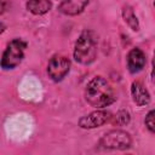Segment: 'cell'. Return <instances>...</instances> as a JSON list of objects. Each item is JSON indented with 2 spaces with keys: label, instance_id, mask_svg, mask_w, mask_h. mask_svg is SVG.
Here are the masks:
<instances>
[{
  "label": "cell",
  "instance_id": "277c9868",
  "mask_svg": "<svg viewBox=\"0 0 155 155\" xmlns=\"http://www.w3.org/2000/svg\"><path fill=\"white\" fill-rule=\"evenodd\" d=\"M131 136L122 130H111L107 132L101 139L99 145L104 149L113 150H125L131 147Z\"/></svg>",
  "mask_w": 155,
  "mask_h": 155
},
{
  "label": "cell",
  "instance_id": "3957f363",
  "mask_svg": "<svg viewBox=\"0 0 155 155\" xmlns=\"http://www.w3.org/2000/svg\"><path fill=\"white\" fill-rule=\"evenodd\" d=\"M27 44L22 39H13L11 40L1 57V68L4 70L15 69L17 65L21 64L24 57V50Z\"/></svg>",
  "mask_w": 155,
  "mask_h": 155
},
{
  "label": "cell",
  "instance_id": "7a4b0ae2",
  "mask_svg": "<svg viewBox=\"0 0 155 155\" xmlns=\"http://www.w3.org/2000/svg\"><path fill=\"white\" fill-rule=\"evenodd\" d=\"M97 57V40L92 31H82L74 46V59L84 65H88L96 61Z\"/></svg>",
  "mask_w": 155,
  "mask_h": 155
},
{
  "label": "cell",
  "instance_id": "4fadbf2b",
  "mask_svg": "<svg viewBox=\"0 0 155 155\" xmlns=\"http://www.w3.org/2000/svg\"><path fill=\"white\" fill-rule=\"evenodd\" d=\"M144 122H145V126L148 127V130L155 133V109L154 110H150L147 114Z\"/></svg>",
  "mask_w": 155,
  "mask_h": 155
},
{
  "label": "cell",
  "instance_id": "6da1fadb",
  "mask_svg": "<svg viewBox=\"0 0 155 155\" xmlns=\"http://www.w3.org/2000/svg\"><path fill=\"white\" fill-rule=\"evenodd\" d=\"M86 102L97 109H103L115 101V93L110 84L102 76L93 78L85 88Z\"/></svg>",
  "mask_w": 155,
  "mask_h": 155
},
{
  "label": "cell",
  "instance_id": "52a82bcc",
  "mask_svg": "<svg viewBox=\"0 0 155 155\" xmlns=\"http://www.w3.org/2000/svg\"><path fill=\"white\" fill-rule=\"evenodd\" d=\"M144 65H145L144 52L138 47L132 48L127 54V68H128L130 73H132V74L139 73L144 68Z\"/></svg>",
  "mask_w": 155,
  "mask_h": 155
},
{
  "label": "cell",
  "instance_id": "5bb4252c",
  "mask_svg": "<svg viewBox=\"0 0 155 155\" xmlns=\"http://www.w3.org/2000/svg\"><path fill=\"white\" fill-rule=\"evenodd\" d=\"M151 80L155 84V52H154V57H153V69H151Z\"/></svg>",
  "mask_w": 155,
  "mask_h": 155
},
{
  "label": "cell",
  "instance_id": "ba28073f",
  "mask_svg": "<svg viewBox=\"0 0 155 155\" xmlns=\"http://www.w3.org/2000/svg\"><path fill=\"white\" fill-rule=\"evenodd\" d=\"M90 0H63L58 5V11L67 16L80 15L88 5Z\"/></svg>",
  "mask_w": 155,
  "mask_h": 155
},
{
  "label": "cell",
  "instance_id": "5b68a950",
  "mask_svg": "<svg viewBox=\"0 0 155 155\" xmlns=\"http://www.w3.org/2000/svg\"><path fill=\"white\" fill-rule=\"evenodd\" d=\"M70 70V61L64 56H53L47 64V74L53 81H61Z\"/></svg>",
  "mask_w": 155,
  "mask_h": 155
},
{
  "label": "cell",
  "instance_id": "7c38bea8",
  "mask_svg": "<svg viewBox=\"0 0 155 155\" xmlns=\"http://www.w3.org/2000/svg\"><path fill=\"white\" fill-rule=\"evenodd\" d=\"M131 120V116H130V113L125 109H121L119 110L114 116H113V122L114 125L116 126H125L130 122Z\"/></svg>",
  "mask_w": 155,
  "mask_h": 155
},
{
  "label": "cell",
  "instance_id": "8fae6325",
  "mask_svg": "<svg viewBox=\"0 0 155 155\" xmlns=\"http://www.w3.org/2000/svg\"><path fill=\"white\" fill-rule=\"evenodd\" d=\"M121 15H122V18L125 21V23L133 30V31H138L139 30V22H138V18L133 11V8L130 6V5H125L121 10Z\"/></svg>",
  "mask_w": 155,
  "mask_h": 155
},
{
  "label": "cell",
  "instance_id": "30bf717a",
  "mask_svg": "<svg viewBox=\"0 0 155 155\" xmlns=\"http://www.w3.org/2000/svg\"><path fill=\"white\" fill-rule=\"evenodd\" d=\"M27 10L36 16H41L47 13L51 7H52V2L51 0H28L25 4Z\"/></svg>",
  "mask_w": 155,
  "mask_h": 155
},
{
  "label": "cell",
  "instance_id": "9c48e42d",
  "mask_svg": "<svg viewBox=\"0 0 155 155\" xmlns=\"http://www.w3.org/2000/svg\"><path fill=\"white\" fill-rule=\"evenodd\" d=\"M131 94H132L133 102L139 107L148 105L149 102H150V94H149L148 90L139 81H133L132 82V85H131Z\"/></svg>",
  "mask_w": 155,
  "mask_h": 155
},
{
  "label": "cell",
  "instance_id": "8992f818",
  "mask_svg": "<svg viewBox=\"0 0 155 155\" xmlns=\"http://www.w3.org/2000/svg\"><path fill=\"white\" fill-rule=\"evenodd\" d=\"M111 114L107 110H96V111H92L82 117L79 119V126L81 128H85V130H92V128H96V127H101L103 126L104 124L109 122L111 120Z\"/></svg>",
  "mask_w": 155,
  "mask_h": 155
},
{
  "label": "cell",
  "instance_id": "9a60e30c",
  "mask_svg": "<svg viewBox=\"0 0 155 155\" xmlns=\"http://www.w3.org/2000/svg\"><path fill=\"white\" fill-rule=\"evenodd\" d=\"M154 6H155V0H154Z\"/></svg>",
  "mask_w": 155,
  "mask_h": 155
}]
</instances>
